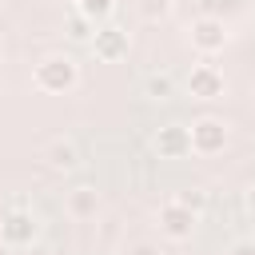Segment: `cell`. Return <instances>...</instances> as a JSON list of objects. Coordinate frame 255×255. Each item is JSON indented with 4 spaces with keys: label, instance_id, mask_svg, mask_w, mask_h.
Here are the masks:
<instances>
[{
    "label": "cell",
    "instance_id": "1",
    "mask_svg": "<svg viewBox=\"0 0 255 255\" xmlns=\"http://www.w3.org/2000/svg\"><path fill=\"white\" fill-rule=\"evenodd\" d=\"M32 84H36L40 92L64 96V92H72V88L80 84V68H76V60H72V56L52 52V56H44V60L32 68Z\"/></svg>",
    "mask_w": 255,
    "mask_h": 255
},
{
    "label": "cell",
    "instance_id": "2",
    "mask_svg": "<svg viewBox=\"0 0 255 255\" xmlns=\"http://www.w3.org/2000/svg\"><path fill=\"white\" fill-rule=\"evenodd\" d=\"M40 235V223L28 207H8L0 215V243L4 247H32Z\"/></svg>",
    "mask_w": 255,
    "mask_h": 255
},
{
    "label": "cell",
    "instance_id": "3",
    "mask_svg": "<svg viewBox=\"0 0 255 255\" xmlns=\"http://www.w3.org/2000/svg\"><path fill=\"white\" fill-rule=\"evenodd\" d=\"M187 40H191V48H195V52L215 56V52H223V48H227V24H223L219 16H195V20H191V28H187Z\"/></svg>",
    "mask_w": 255,
    "mask_h": 255
},
{
    "label": "cell",
    "instance_id": "4",
    "mask_svg": "<svg viewBox=\"0 0 255 255\" xmlns=\"http://www.w3.org/2000/svg\"><path fill=\"white\" fill-rule=\"evenodd\" d=\"M92 52H96V60H104V64H116V60H124L128 56V48H131V40H128V32L120 28V24H96V32H92Z\"/></svg>",
    "mask_w": 255,
    "mask_h": 255
},
{
    "label": "cell",
    "instance_id": "5",
    "mask_svg": "<svg viewBox=\"0 0 255 255\" xmlns=\"http://www.w3.org/2000/svg\"><path fill=\"white\" fill-rule=\"evenodd\" d=\"M195 211L191 207H183L179 199H167L163 207H159V215H155V223H159V235H167V239H175V243H183V239H191V231H195Z\"/></svg>",
    "mask_w": 255,
    "mask_h": 255
},
{
    "label": "cell",
    "instance_id": "6",
    "mask_svg": "<svg viewBox=\"0 0 255 255\" xmlns=\"http://www.w3.org/2000/svg\"><path fill=\"white\" fill-rule=\"evenodd\" d=\"M187 131H191V151H199V155H215L227 147V124L219 116H199Z\"/></svg>",
    "mask_w": 255,
    "mask_h": 255
},
{
    "label": "cell",
    "instance_id": "7",
    "mask_svg": "<svg viewBox=\"0 0 255 255\" xmlns=\"http://www.w3.org/2000/svg\"><path fill=\"white\" fill-rule=\"evenodd\" d=\"M223 88H227V80L215 64H191V72H187V96L191 100H219Z\"/></svg>",
    "mask_w": 255,
    "mask_h": 255
},
{
    "label": "cell",
    "instance_id": "8",
    "mask_svg": "<svg viewBox=\"0 0 255 255\" xmlns=\"http://www.w3.org/2000/svg\"><path fill=\"white\" fill-rule=\"evenodd\" d=\"M151 143H155L159 159H187L191 155V131H187V124H163Z\"/></svg>",
    "mask_w": 255,
    "mask_h": 255
},
{
    "label": "cell",
    "instance_id": "9",
    "mask_svg": "<svg viewBox=\"0 0 255 255\" xmlns=\"http://www.w3.org/2000/svg\"><path fill=\"white\" fill-rule=\"evenodd\" d=\"M48 163H52L56 171H76V167H80V147L60 135V139L48 143Z\"/></svg>",
    "mask_w": 255,
    "mask_h": 255
},
{
    "label": "cell",
    "instance_id": "10",
    "mask_svg": "<svg viewBox=\"0 0 255 255\" xmlns=\"http://www.w3.org/2000/svg\"><path fill=\"white\" fill-rule=\"evenodd\" d=\"M96 207H100L96 187L80 183V187H72V191H68V215H76V219H92V215H96Z\"/></svg>",
    "mask_w": 255,
    "mask_h": 255
},
{
    "label": "cell",
    "instance_id": "11",
    "mask_svg": "<svg viewBox=\"0 0 255 255\" xmlns=\"http://www.w3.org/2000/svg\"><path fill=\"white\" fill-rule=\"evenodd\" d=\"M143 92H147L151 100H171V92H175L171 72H151V76L143 80Z\"/></svg>",
    "mask_w": 255,
    "mask_h": 255
},
{
    "label": "cell",
    "instance_id": "12",
    "mask_svg": "<svg viewBox=\"0 0 255 255\" xmlns=\"http://www.w3.org/2000/svg\"><path fill=\"white\" fill-rule=\"evenodd\" d=\"M112 8H116V0H76V12H84L92 24H104L112 16Z\"/></svg>",
    "mask_w": 255,
    "mask_h": 255
},
{
    "label": "cell",
    "instance_id": "13",
    "mask_svg": "<svg viewBox=\"0 0 255 255\" xmlns=\"http://www.w3.org/2000/svg\"><path fill=\"white\" fill-rule=\"evenodd\" d=\"M92 32H96V24H92L84 12H72V16H68V36H72V40L88 44V40H92Z\"/></svg>",
    "mask_w": 255,
    "mask_h": 255
},
{
    "label": "cell",
    "instance_id": "14",
    "mask_svg": "<svg viewBox=\"0 0 255 255\" xmlns=\"http://www.w3.org/2000/svg\"><path fill=\"white\" fill-rule=\"evenodd\" d=\"M135 8H139L143 20H163V16H171V0H135Z\"/></svg>",
    "mask_w": 255,
    "mask_h": 255
},
{
    "label": "cell",
    "instance_id": "15",
    "mask_svg": "<svg viewBox=\"0 0 255 255\" xmlns=\"http://www.w3.org/2000/svg\"><path fill=\"white\" fill-rule=\"evenodd\" d=\"M175 199H179L183 207H191L195 215L207 207V191H203V187H183V191H175Z\"/></svg>",
    "mask_w": 255,
    "mask_h": 255
},
{
    "label": "cell",
    "instance_id": "16",
    "mask_svg": "<svg viewBox=\"0 0 255 255\" xmlns=\"http://www.w3.org/2000/svg\"><path fill=\"white\" fill-rule=\"evenodd\" d=\"M227 255H255V239H235Z\"/></svg>",
    "mask_w": 255,
    "mask_h": 255
},
{
    "label": "cell",
    "instance_id": "17",
    "mask_svg": "<svg viewBox=\"0 0 255 255\" xmlns=\"http://www.w3.org/2000/svg\"><path fill=\"white\" fill-rule=\"evenodd\" d=\"M128 255H159V247H155V243H135Z\"/></svg>",
    "mask_w": 255,
    "mask_h": 255
},
{
    "label": "cell",
    "instance_id": "18",
    "mask_svg": "<svg viewBox=\"0 0 255 255\" xmlns=\"http://www.w3.org/2000/svg\"><path fill=\"white\" fill-rule=\"evenodd\" d=\"M247 207H251V211H255V183H251V187H247Z\"/></svg>",
    "mask_w": 255,
    "mask_h": 255
},
{
    "label": "cell",
    "instance_id": "19",
    "mask_svg": "<svg viewBox=\"0 0 255 255\" xmlns=\"http://www.w3.org/2000/svg\"><path fill=\"white\" fill-rule=\"evenodd\" d=\"M0 4H4V0H0Z\"/></svg>",
    "mask_w": 255,
    "mask_h": 255
}]
</instances>
